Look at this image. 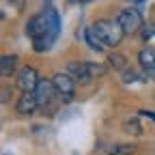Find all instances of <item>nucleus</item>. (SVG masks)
I'll list each match as a JSON object with an SVG mask.
<instances>
[{
    "mask_svg": "<svg viewBox=\"0 0 155 155\" xmlns=\"http://www.w3.org/2000/svg\"><path fill=\"white\" fill-rule=\"evenodd\" d=\"M116 22H119L125 30V35H134L142 28V15L138 9H123L116 17Z\"/></svg>",
    "mask_w": 155,
    "mask_h": 155,
    "instance_id": "5",
    "label": "nucleus"
},
{
    "mask_svg": "<svg viewBox=\"0 0 155 155\" xmlns=\"http://www.w3.org/2000/svg\"><path fill=\"white\" fill-rule=\"evenodd\" d=\"M15 56H2V61H0V73H2L5 78H9L15 69Z\"/></svg>",
    "mask_w": 155,
    "mask_h": 155,
    "instance_id": "11",
    "label": "nucleus"
},
{
    "mask_svg": "<svg viewBox=\"0 0 155 155\" xmlns=\"http://www.w3.org/2000/svg\"><path fill=\"white\" fill-rule=\"evenodd\" d=\"M39 84V75L32 67H24V69H19L17 73V88L22 91V93H32Z\"/></svg>",
    "mask_w": 155,
    "mask_h": 155,
    "instance_id": "7",
    "label": "nucleus"
},
{
    "mask_svg": "<svg viewBox=\"0 0 155 155\" xmlns=\"http://www.w3.org/2000/svg\"><path fill=\"white\" fill-rule=\"evenodd\" d=\"M82 2H88V0H82Z\"/></svg>",
    "mask_w": 155,
    "mask_h": 155,
    "instance_id": "19",
    "label": "nucleus"
},
{
    "mask_svg": "<svg viewBox=\"0 0 155 155\" xmlns=\"http://www.w3.org/2000/svg\"><path fill=\"white\" fill-rule=\"evenodd\" d=\"M125 127H127V131H129V134H131V131H134V134H142V129H140L138 121H127V123H125Z\"/></svg>",
    "mask_w": 155,
    "mask_h": 155,
    "instance_id": "15",
    "label": "nucleus"
},
{
    "mask_svg": "<svg viewBox=\"0 0 155 155\" xmlns=\"http://www.w3.org/2000/svg\"><path fill=\"white\" fill-rule=\"evenodd\" d=\"M69 73L73 75V80L86 84V82L95 80V78H101L106 73V69H104V65H95V63H71Z\"/></svg>",
    "mask_w": 155,
    "mask_h": 155,
    "instance_id": "3",
    "label": "nucleus"
},
{
    "mask_svg": "<svg viewBox=\"0 0 155 155\" xmlns=\"http://www.w3.org/2000/svg\"><path fill=\"white\" fill-rule=\"evenodd\" d=\"M37 108H39V99H37L35 91L32 93H24L17 99V104H15V110L19 114H32V112H37Z\"/></svg>",
    "mask_w": 155,
    "mask_h": 155,
    "instance_id": "8",
    "label": "nucleus"
},
{
    "mask_svg": "<svg viewBox=\"0 0 155 155\" xmlns=\"http://www.w3.org/2000/svg\"><path fill=\"white\" fill-rule=\"evenodd\" d=\"M142 37H144V41H153V39H155V24H151V26H144V30H142Z\"/></svg>",
    "mask_w": 155,
    "mask_h": 155,
    "instance_id": "14",
    "label": "nucleus"
},
{
    "mask_svg": "<svg viewBox=\"0 0 155 155\" xmlns=\"http://www.w3.org/2000/svg\"><path fill=\"white\" fill-rule=\"evenodd\" d=\"M93 30H95L97 37H99V41L104 45H108V48H116L121 43L123 35H125L123 26L119 22H112V19H99V22H95Z\"/></svg>",
    "mask_w": 155,
    "mask_h": 155,
    "instance_id": "2",
    "label": "nucleus"
},
{
    "mask_svg": "<svg viewBox=\"0 0 155 155\" xmlns=\"http://www.w3.org/2000/svg\"><path fill=\"white\" fill-rule=\"evenodd\" d=\"M138 61H140V67L144 69V75L149 78V80H155V52L149 50V48L140 50Z\"/></svg>",
    "mask_w": 155,
    "mask_h": 155,
    "instance_id": "9",
    "label": "nucleus"
},
{
    "mask_svg": "<svg viewBox=\"0 0 155 155\" xmlns=\"http://www.w3.org/2000/svg\"><path fill=\"white\" fill-rule=\"evenodd\" d=\"M35 95H37V99H39V108H50L52 99H54V95H56V86L54 82L50 80H39L37 88H35Z\"/></svg>",
    "mask_w": 155,
    "mask_h": 155,
    "instance_id": "6",
    "label": "nucleus"
},
{
    "mask_svg": "<svg viewBox=\"0 0 155 155\" xmlns=\"http://www.w3.org/2000/svg\"><path fill=\"white\" fill-rule=\"evenodd\" d=\"M7 95H9V88L5 86V88H2V101H7Z\"/></svg>",
    "mask_w": 155,
    "mask_h": 155,
    "instance_id": "17",
    "label": "nucleus"
},
{
    "mask_svg": "<svg viewBox=\"0 0 155 155\" xmlns=\"http://www.w3.org/2000/svg\"><path fill=\"white\" fill-rule=\"evenodd\" d=\"M11 2H13V5H17L19 9H22V0H11Z\"/></svg>",
    "mask_w": 155,
    "mask_h": 155,
    "instance_id": "18",
    "label": "nucleus"
},
{
    "mask_svg": "<svg viewBox=\"0 0 155 155\" xmlns=\"http://www.w3.org/2000/svg\"><path fill=\"white\" fill-rule=\"evenodd\" d=\"M52 82H54V86H56V97H58V99H61L63 104H71L73 97H75L73 75H69V73H56Z\"/></svg>",
    "mask_w": 155,
    "mask_h": 155,
    "instance_id": "4",
    "label": "nucleus"
},
{
    "mask_svg": "<svg viewBox=\"0 0 155 155\" xmlns=\"http://www.w3.org/2000/svg\"><path fill=\"white\" fill-rule=\"evenodd\" d=\"M108 61H110V65H112L114 69H125V67H127L125 58H123L121 54H110V56H108Z\"/></svg>",
    "mask_w": 155,
    "mask_h": 155,
    "instance_id": "13",
    "label": "nucleus"
},
{
    "mask_svg": "<svg viewBox=\"0 0 155 155\" xmlns=\"http://www.w3.org/2000/svg\"><path fill=\"white\" fill-rule=\"evenodd\" d=\"M84 39H86V43H88V48L91 50H95V52H104V43L99 41V37L95 35V30H93V26H88L86 30H84Z\"/></svg>",
    "mask_w": 155,
    "mask_h": 155,
    "instance_id": "10",
    "label": "nucleus"
},
{
    "mask_svg": "<svg viewBox=\"0 0 155 155\" xmlns=\"http://www.w3.org/2000/svg\"><path fill=\"white\" fill-rule=\"evenodd\" d=\"M140 116H149V119L155 123V114H153V112H149V110H140Z\"/></svg>",
    "mask_w": 155,
    "mask_h": 155,
    "instance_id": "16",
    "label": "nucleus"
},
{
    "mask_svg": "<svg viewBox=\"0 0 155 155\" xmlns=\"http://www.w3.org/2000/svg\"><path fill=\"white\" fill-rule=\"evenodd\" d=\"M136 151L134 144H116V147H110V153L112 155H131Z\"/></svg>",
    "mask_w": 155,
    "mask_h": 155,
    "instance_id": "12",
    "label": "nucleus"
},
{
    "mask_svg": "<svg viewBox=\"0 0 155 155\" xmlns=\"http://www.w3.org/2000/svg\"><path fill=\"white\" fill-rule=\"evenodd\" d=\"M26 35L32 39L35 52L50 50L52 43L61 35V17H58V11L54 7H48L43 13L35 15L26 26Z\"/></svg>",
    "mask_w": 155,
    "mask_h": 155,
    "instance_id": "1",
    "label": "nucleus"
}]
</instances>
